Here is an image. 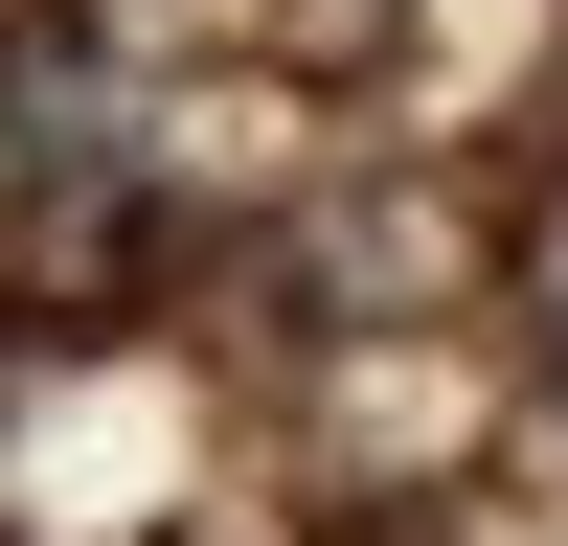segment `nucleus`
I'll return each instance as SVG.
<instances>
[{"instance_id":"obj_2","label":"nucleus","mask_w":568,"mask_h":546,"mask_svg":"<svg viewBox=\"0 0 568 546\" xmlns=\"http://www.w3.org/2000/svg\"><path fill=\"white\" fill-rule=\"evenodd\" d=\"M546 364H568V296H546Z\"/></svg>"},{"instance_id":"obj_1","label":"nucleus","mask_w":568,"mask_h":546,"mask_svg":"<svg viewBox=\"0 0 568 546\" xmlns=\"http://www.w3.org/2000/svg\"><path fill=\"white\" fill-rule=\"evenodd\" d=\"M0 182H114V69L91 46H0Z\"/></svg>"}]
</instances>
